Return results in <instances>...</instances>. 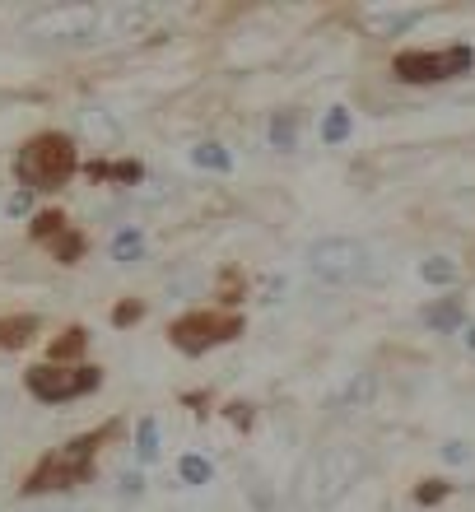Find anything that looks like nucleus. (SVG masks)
<instances>
[{"label":"nucleus","mask_w":475,"mask_h":512,"mask_svg":"<svg viewBox=\"0 0 475 512\" xmlns=\"http://www.w3.org/2000/svg\"><path fill=\"white\" fill-rule=\"evenodd\" d=\"M359 475H364V452L354 443H336L326 447L317 461H308V471H303V499L313 503V508H331L350 494V485H359Z\"/></svg>","instance_id":"f257e3e1"},{"label":"nucleus","mask_w":475,"mask_h":512,"mask_svg":"<svg viewBox=\"0 0 475 512\" xmlns=\"http://www.w3.org/2000/svg\"><path fill=\"white\" fill-rule=\"evenodd\" d=\"M14 173L24 182V191H47V187H61L70 173H75V149H70L66 135H38L19 149V163Z\"/></svg>","instance_id":"f03ea898"},{"label":"nucleus","mask_w":475,"mask_h":512,"mask_svg":"<svg viewBox=\"0 0 475 512\" xmlns=\"http://www.w3.org/2000/svg\"><path fill=\"white\" fill-rule=\"evenodd\" d=\"M373 266L364 243L354 238H322V243L308 247V270H313L322 284H359Z\"/></svg>","instance_id":"7ed1b4c3"},{"label":"nucleus","mask_w":475,"mask_h":512,"mask_svg":"<svg viewBox=\"0 0 475 512\" xmlns=\"http://www.w3.org/2000/svg\"><path fill=\"white\" fill-rule=\"evenodd\" d=\"M471 47H443V52H401L396 56V75L406 84H438L452 75L471 70Z\"/></svg>","instance_id":"20e7f679"},{"label":"nucleus","mask_w":475,"mask_h":512,"mask_svg":"<svg viewBox=\"0 0 475 512\" xmlns=\"http://www.w3.org/2000/svg\"><path fill=\"white\" fill-rule=\"evenodd\" d=\"M89 457H94V443L89 438H75V443H66V447H56L52 457L42 461L38 471L28 475V494H42V489H61V485H70V480H80L84 471H89Z\"/></svg>","instance_id":"39448f33"},{"label":"nucleus","mask_w":475,"mask_h":512,"mask_svg":"<svg viewBox=\"0 0 475 512\" xmlns=\"http://www.w3.org/2000/svg\"><path fill=\"white\" fill-rule=\"evenodd\" d=\"M98 387V373L94 368H33L28 373V391L38 401H70V396H84V391Z\"/></svg>","instance_id":"423d86ee"},{"label":"nucleus","mask_w":475,"mask_h":512,"mask_svg":"<svg viewBox=\"0 0 475 512\" xmlns=\"http://www.w3.org/2000/svg\"><path fill=\"white\" fill-rule=\"evenodd\" d=\"M229 336H238V322H219L215 312H205V317H182V322L173 326V340L182 345L187 354H201V350H210L215 340H229Z\"/></svg>","instance_id":"0eeeda50"},{"label":"nucleus","mask_w":475,"mask_h":512,"mask_svg":"<svg viewBox=\"0 0 475 512\" xmlns=\"http://www.w3.org/2000/svg\"><path fill=\"white\" fill-rule=\"evenodd\" d=\"M373 391H378L373 373H354V378L345 382V391L336 396V410H364V405L373 401Z\"/></svg>","instance_id":"6e6552de"},{"label":"nucleus","mask_w":475,"mask_h":512,"mask_svg":"<svg viewBox=\"0 0 475 512\" xmlns=\"http://www.w3.org/2000/svg\"><path fill=\"white\" fill-rule=\"evenodd\" d=\"M80 126L94 135V140H103V145H117V140H122V126L112 122V117H103L98 108H84L80 112Z\"/></svg>","instance_id":"1a4fd4ad"},{"label":"nucleus","mask_w":475,"mask_h":512,"mask_svg":"<svg viewBox=\"0 0 475 512\" xmlns=\"http://www.w3.org/2000/svg\"><path fill=\"white\" fill-rule=\"evenodd\" d=\"M140 256H145V233L140 229H122L117 238H112V261L131 266V261H140Z\"/></svg>","instance_id":"9d476101"},{"label":"nucleus","mask_w":475,"mask_h":512,"mask_svg":"<svg viewBox=\"0 0 475 512\" xmlns=\"http://www.w3.org/2000/svg\"><path fill=\"white\" fill-rule=\"evenodd\" d=\"M350 131H354L350 108H331L322 117V140H326V145H345V140H350Z\"/></svg>","instance_id":"9b49d317"},{"label":"nucleus","mask_w":475,"mask_h":512,"mask_svg":"<svg viewBox=\"0 0 475 512\" xmlns=\"http://www.w3.org/2000/svg\"><path fill=\"white\" fill-rule=\"evenodd\" d=\"M271 145L275 149H299V117H294V112H275Z\"/></svg>","instance_id":"f8f14e48"},{"label":"nucleus","mask_w":475,"mask_h":512,"mask_svg":"<svg viewBox=\"0 0 475 512\" xmlns=\"http://www.w3.org/2000/svg\"><path fill=\"white\" fill-rule=\"evenodd\" d=\"M420 275H424V284H457V261L452 256H429V261H420Z\"/></svg>","instance_id":"ddd939ff"},{"label":"nucleus","mask_w":475,"mask_h":512,"mask_svg":"<svg viewBox=\"0 0 475 512\" xmlns=\"http://www.w3.org/2000/svg\"><path fill=\"white\" fill-rule=\"evenodd\" d=\"M191 163H196V168H210V173H224V168H229V149L215 145V140H205V145L191 149Z\"/></svg>","instance_id":"4468645a"},{"label":"nucleus","mask_w":475,"mask_h":512,"mask_svg":"<svg viewBox=\"0 0 475 512\" xmlns=\"http://www.w3.org/2000/svg\"><path fill=\"white\" fill-rule=\"evenodd\" d=\"M136 457L150 466V461H159V424L154 419H140L136 429Z\"/></svg>","instance_id":"2eb2a0df"},{"label":"nucleus","mask_w":475,"mask_h":512,"mask_svg":"<svg viewBox=\"0 0 475 512\" xmlns=\"http://www.w3.org/2000/svg\"><path fill=\"white\" fill-rule=\"evenodd\" d=\"M177 480H187V485H210V461L196 457V452L182 457L177 461Z\"/></svg>","instance_id":"dca6fc26"},{"label":"nucleus","mask_w":475,"mask_h":512,"mask_svg":"<svg viewBox=\"0 0 475 512\" xmlns=\"http://www.w3.org/2000/svg\"><path fill=\"white\" fill-rule=\"evenodd\" d=\"M424 322L434 326V331H457L462 326V308L457 303H438V308L424 312Z\"/></svg>","instance_id":"f3484780"},{"label":"nucleus","mask_w":475,"mask_h":512,"mask_svg":"<svg viewBox=\"0 0 475 512\" xmlns=\"http://www.w3.org/2000/svg\"><path fill=\"white\" fill-rule=\"evenodd\" d=\"M368 24L382 28V33H406V28L420 24V14L406 10V14H368Z\"/></svg>","instance_id":"a211bd4d"},{"label":"nucleus","mask_w":475,"mask_h":512,"mask_svg":"<svg viewBox=\"0 0 475 512\" xmlns=\"http://www.w3.org/2000/svg\"><path fill=\"white\" fill-rule=\"evenodd\" d=\"M84 350V336L80 331H70L66 340H56V359H66V354H80Z\"/></svg>","instance_id":"6ab92c4d"},{"label":"nucleus","mask_w":475,"mask_h":512,"mask_svg":"<svg viewBox=\"0 0 475 512\" xmlns=\"http://www.w3.org/2000/svg\"><path fill=\"white\" fill-rule=\"evenodd\" d=\"M443 461L462 466V461H471V447H466V443H443Z\"/></svg>","instance_id":"aec40b11"},{"label":"nucleus","mask_w":475,"mask_h":512,"mask_svg":"<svg viewBox=\"0 0 475 512\" xmlns=\"http://www.w3.org/2000/svg\"><path fill=\"white\" fill-rule=\"evenodd\" d=\"M28 205H33V191H19L10 201V215H28Z\"/></svg>","instance_id":"412c9836"},{"label":"nucleus","mask_w":475,"mask_h":512,"mask_svg":"<svg viewBox=\"0 0 475 512\" xmlns=\"http://www.w3.org/2000/svg\"><path fill=\"white\" fill-rule=\"evenodd\" d=\"M438 494H443V485H429V489H420V503H434Z\"/></svg>","instance_id":"4be33fe9"},{"label":"nucleus","mask_w":475,"mask_h":512,"mask_svg":"<svg viewBox=\"0 0 475 512\" xmlns=\"http://www.w3.org/2000/svg\"><path fill=\"white\" fill-rule=\"evenodd\" d=\"M466 345H471V350H475V326H466Z\"/></svg>","instance_id":"5701e85b"}]
</instances>
